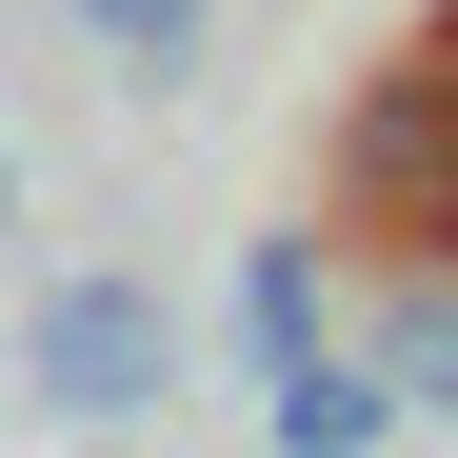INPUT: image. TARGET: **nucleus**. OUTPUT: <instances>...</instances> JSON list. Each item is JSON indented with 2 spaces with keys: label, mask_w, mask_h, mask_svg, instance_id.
Returning a JSON list of instances; mask_svg holds the SVG:
<instances>
[{
  "label": "nucleus",
  "mask_w": 458,
  "mask_h": 458,
  "mask_svg": "<svg viewBox=\"0 0 458 458\" xmlns=\"http://www.w3.org/2000/svg\"><path fill=\"white\" fill-rule=\"evenodd\" d=\"M339 219H359V240L458 259V40L378 60V81L339 100Z\"/></svg>",
  "instance_id": "nucleus-1"
},
{
  "label": "nucleus",
  "mask_w": 458,
  "mask_h": 458,
  "mask_svg": "<svg viewBox=\"0 0 458 458\" xmlns=\"http://www.w3.org/2000/svg\"><path fill=\"white\" fill-rule=\"evenodd\" d=\"M21 399L81 419V438L160 419V399H180V299H160V279H40V319H21Z\"/></svg>",
  "instance_id": "nucleus-2"
},
{
  "label": "nucleus",
  "mask_w": 458,
  "mask_h": 458,
  "mask_svg": "<svg viewBox=\"0 0 458 458\" xmlns=\"http://www.w3.org/2000/svg\"><path fill=\"white\" fill-rule=\"evenodd\" d=\"M399 419H419V399H399V359H378V339H359V359H299V378H259V438H279V458H378Z\"/></svg>",
  "instance_id": "nucleus-3"
},
{
  "label": "nucleus",
  "mask_w": 458,
  "mask_h": 458,
  "mask_svg": "<svg viewBox=\"0 0 458 458\" xmlns=\"http://www.w3.org/2000/svg\"><path fill=\"white\" fill-rule=\"evenodd\" d=\"M240 339H259V378L339 359V319H319V219H279V240H240Z\"/></svg>",
  "instance_id": "nucleus-4"
},
{
  "label": "nucleus",
  "mask_w": 458,
  "mask_h": 458,
  "mask_svg": "<svg viewBox=\"0 0 458 458\" xmlns=\"http://www.w3.org/2000/svg\"><path fill=\"white\" fill-rule=\"evenodd\" d=\"M60 21H81V40L120 60V81H180V60L219 40V0H60Z\"/></svg>",
  "instance_id": "nucleus-5"
},
{
  "label": "nucleus",
  "mask_w": 458,
  "mask_h": 458,
  "mask_svg": "<svg viewBox=\"0 0 458 458\" xmlns=\"http://www.w3.org/2000/svg\"><path fill=\"white\" fill-rule=\"evenodd\" d=\"M378 359H399V399H419V419H458V279H419L399 319H378Z\"/></svg>",
  "instance_id": "nucleus-6"
},
{
  "label": "nucleus",
  "mask_w": 458,
  "mask_h": 458,
  "mask_svg": "<svg viewBox=\"0 0 458 458\" xmlns=\"http://www.w3.org/2000/svg\"><path fill=\"white\" fill-rule=\"evenodd\" d=\"M0 240H21V160H0Z\"/></svg>",
  "instance_id": "nucleus-7"
}]
</instances>
